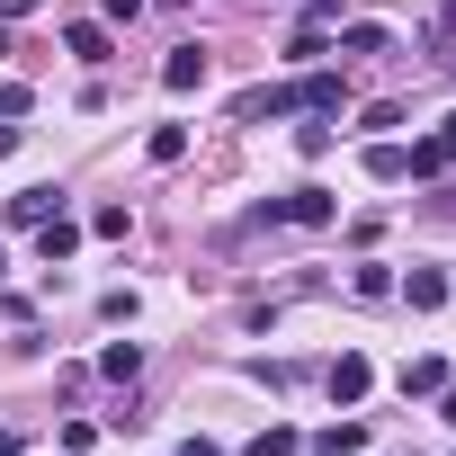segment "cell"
Instances as JSON below:
<instances>
[{"label":"cell","instance_id":"obj_1","mask_svg":"<svg viewBox=\"0 0 456 456\" xmlns=\"http://www.w3.org/2000/svg\"><path fill=\"white\" fill-rule=\"evenodd\" d=\"M269 215L278 224H331L340 206H331V188H287V197H269Z\"/></svg>","mask_w":456,"mask_h":456},{"label":"cell","instance_id":"obj_2","mask_svg":"<svg viewBox=\"0 0 456 456\" xmlns=\"http://www.w3.org/2000/svg\"><path fill=\"white\" fill-rule=\"evenodd\" d=\"M322 385H331V403H367V385H376V367H367V358H358V349H340V358H331V376H322Z\"/></svg>","mask_w":456,"mask_h":456},{"label":"cell","instance_id":"obj_3","mask_svg":"<svg viewBox=\"0 0 456 456\" xmlns=\"http://www.w3.org/2000/svg\"><path fill=\"white\" fill-rule=\"evenodd\" d=\"M403 161H411V179H438V170L456 161V117H447V126H438L429 143H403Z\"/></svg>","mask_w":456,"mask_h":456},{"label":"cell","instance_id":"obj_4","mask_svg":"<svg viewBox=\"0 0 456 456\" xmlns=\"http://www.w3.org/2000/svg\"><path fill=\"white\" fill-rule=\"evenodd\" d=\"M72 251H81V224H72V215H63V206H54V215H45V224H37V260H45V269H54V260H72Z\"/></svg>","mask_w":456,"mask_h":456},{"label":"cell","instance_id":"obj_5","mask_svg":"<svg viewBox=\"0 0 456 456\" xmlns=\"http://www.w3.org/2000/svg\"><path fill=\"white\" fill-rule=\"evenodd\" d=\"M296 108H305V117H340V108H349L340 72H314V81H296Z\"/></svg>","mask_w":456,"mask_h":456},{"label":"cell","instance_id":"obj_6","mask_svg":"<svg viewBox=\"0 0 456 456\" xmlns=\"http://www.w3.org/2000/svg\"><path fill=\"white\" fill-rule=\"evenodd\" d=\"M197 81H206V54H197V45H170V63H161V90H179V99H188Z\"/></svg>","mask_w":456,"mask_h":456},{"label":"cell","instance_id":"obj_7","mask_svg":"<svg viewBox=\"0 0 456 456\" xmlns=\"http://www.w3.org/2000/svg\"><path fill=\"white\" fill-rule=\"evenodd\" d=\"M403 305H411V314H438V305H447V278H438V269H411V278H403Z\"/></svg>","mask_w":456,"mask_h":456},{"label":"cell","instance_id":"obj_8","mask_svg":"<svg viewBox=\"0 0 456 456\" xmlns=\"http://www.w3.org/2000/svg\"><path fill=\"white\" fill-rule=\"evenodd\" d=\"M99 376H108V385H134V376H143V349H134V340H108V349H99Z\"/></svg>","mask_w":456,"mask_h":456},{"label":"cell","instance_id":"obj_9","mask_svg":"<svg viewBox=\"0 0 456 456\" xmlns=\"http://www.w3.org/2000/svg\"><path fill=\"white\" fill-rule=\"evenodd\" d=\"M447 385V358H403V394L420 403V394H438Z\"/></svg>","mask_w":456,"mask_h":456},{"label":"cell","instance_id":"obj_10","mask_svg":"<svg viewBox=\"0 0 456 456\" xmlns=\"http://www.w3.org/2000/svg\"><path fill=\"white\" fill-rule=\"evenodd\" d=\"M314 447L322 456H358L367 447V420H331V429H314Z\"/></svg>","mask_w":456,"mask_h":456},{"label":"cell","instance_id":"obj_11","mask_svg":"<svg viewBox=\"0 0 456 456\" xmlns=\"http://www.w3.org/2000/svg\"><path fill=\"white\" fill-rule=\"evenodd\" d=\"M63 45H72L81 63H108V28H90V19H72V28H63Z\"/></svg>","mask_w":456,"mask_h":456},{"label":"cell","instance_id":"obj_12","mask_svg":"<svg viewBox=\"0 0 456 456\" xmlns=\"http://www.w3.org/2000/svg\"><path fill=\"white\" fill-rule=\"evenodd\" d=\"M63 206V188H28V197H10V224H45Z\"/></svg>","mask_w":456,"mask_h":456},{"label":"cell","instance_id":"obj_13","mask_svg":"<svg viewBox=\"0 0 456 456\" xmlns=\"http://www.w3.org/2000/svg\"><path fill=\"white\" fill-rule=\"evenodd\" d=\"M367 179H411V161H403V143H367Z\"/></svg>","mask_w":456,"mask_h":456},{"label":"cell","instance_id":"obj_14","mask_svg":"<svg viewBox=\"0 0 456 456\" xmlns=\"http://www.w3.org/2000/svg\"><path fill=\"white\" fill-rule=\"evenodd\" d=\"M296 447H305V429H287V420H269V429L251 438V456H296Z\"/></svg>","mask_w":456,"mask_h":456},{"label":"cell","instance_id":"obj_15","mask_svg":"<svg viewBox=\"0 0 456 456\" xmlns=\"http://www.w3.org/2000/svg\"><path fill=\"white\" fill-rule=\"evenodd\" d=\"M143 152H152V161H161V170H170V161H179V152H188V126H152V143H143Z\"/></svg>","mask_w":456,"mask_h":456},{"label":"cell","instance_id":"obj_16","mask_svg":"<svg viewBox=\"0 0 456 456\" xmlns=\"http://www.w3.org/2000/svg\"><path fill=\"white\" fill-rule=\"evenodd\" d=\"M90 233H99V242H126V233H134V215H126V206H99V215H90Z\"/></svg>","mask_w":456,"mask_h":456},{"label":"cell","instance_id":"obj_17","mask_svg":"<svg viewBox=\"0 0 456 456\" xmlns=\"http://www.w3.org/2000/svg\"><path fill=\"white\" fill-rule=\"evenodd\" d=\"M340 54H385V28H340Z\"/></svg>","mask_w":456,"mask_h":456},{"label":"cell","instance_id":"obj_18","mask_svg":"<svg viewBox=\"0 0 456 456\" xmlns=\"http://www.w3.org/2000/svg\"><path fill=\"white\" fill-rule=\"evenodd\" d=\"M429 45H456V0H438V10H429Z\"/></svg>","mask_w":456,"mask_h":456},{"label":"cell","instance_id":"obj_19","mask_svg":"<svg viewBox=\"0 0 456 456\" xmlns=\"http://www.w3.org/2000/svg\"><path fill=\"white\" fill-rule=\"evenodd\" d=\"M37 10V0H0V28H10V19H28Z\"/></svg>","mask_w":456,"mask_h":456},{"label":"cell","instance_id":"obj_20","mask_svg":"<svg viewBox=\"0 0 456 456\" xmlns=\"http://www.w3.org/2000/svg\"><path fill=\"white\" fill-rule=\"evenodd\" d=\"M179 456H224V447H215V438H188V447H179Z\"/></svg>","mask_w":456,"mask_h":456},{"label":"cell","instance_id":"obj_21","mask_svg":"<svg viewBox=\"0 0 456 456\" xmlns=\"http://www.w3.org/2000/svg\"><path fill=\"white\" fill-rule=\"evenodd\" d=\"M0 456H19V429H10V420H0Z\"/></svg>","mask_w":456,"mask_h":456},{"label":"cell","instance_id":"obj_22","mask_svg":"<svg viewBox=\"0 0 456 456\" xmlns=\"http://www.w3.org/2000/svg\"><path fill=\"white\" fill-rule=\"evenodd\" d=\"M438 411H447V420H456V385H438Z\"/></svg>","mask_w":456,"mask_h":456},{"label":"cell","instance_id":"obj_23","mask_svg":"<svg viewBox=\"0 0 456 456\" xmlns=\"http://www.w3.org/2000/svg\"><path fill=\"white\" fill-rule=\"evenodd\" d=\"M10 152H19V134H10V126H0V161H10Z\"/></svg>","mask_w":456,"mask_h":456},{"label":"cell","instance_id":"obj_24","mask_svg":"<svg viewBox=\"0 0 456 456\" xmlns=\"http://www.w3.org/2000/svg\"><path fill=\"white\" fill-rule=\"evenodd\" d=\"M447 296H456V278H447Z\"/></svg>","mask_w":456,"mask_h":456},{"label":"cell","instance_id":"obj_25","mask_svg":"<svg viewBox=\"0 0 456 456\" xmlns=\"http://www.w3.org/2000/svg\"><path fill=\"white\" fill-rule=\"evenodd\" d=\"M0 269H10V260H0Z\"/></svg>","mask_w":456,"mask_h":456}]
</instances>
